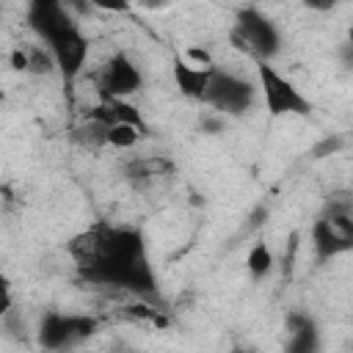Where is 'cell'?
<instances>
[{
  "label": "cell",
  "mask_w": 353,
  "mask_h": 353,
  "mask_svg": "<svg viewBox=\"0 0 353 353\" xmlns=\"http://www.w3.org/2000/svg\"><path fill=\"white\" fill-rule=\"evenodd\" d=\"M80 276L85 281L116 287V290H130L138 295L154 292V273L146 259L143 234L132 226H113L102 221L99 256L91 268L80 270Z\"/></svg>",
  "instance_id": "1"
},
{
  "label": "cell",
  "mask_w": 353,
  "mask_h": 353,
  "mask_svg": "<svg viewBox=\"0 0 353 353\" xmlns=\"http://www.w3.org/2000/svg\"><path fill=\"white\" fill-rule=\"evenodd\" d=\"M256 85H259L262 105H265L268 116L279 119V116H290V113H295V116L312 113L309 97L265 58H256Z\"/></svg>",
  "instance_id": "2"
},
{
  "label": "cell",
  "mask_w": 353,
  "mask_h": 353,
  "mask_svg": "<svg viewBox=\"0 0 353 353\" xmlns=\"http://www.w3.org/2000/svg\"><path fill=\"white\" fill-rule=\"evenodd\" d=\"M232 41L237 47H243L245 52H251L254 58H265V61H270L281 50V33H279V28L262 11H256V8L237 11Z\"/></svg>",
  "instance_id": "3"
},
{
  "label": "cell",
  "mask_w": 353,
  "mask_h": 353,
  "mask_svg": "<svg viewBox=\"0 0 353 353\" xmlns=\"http://www.w3.org/2000/svg\"><path fill=\"white\" fill-rule=\"evenodd\" d=\"M99 328V320L91 314H61L47 312L39 323V345L47 350H63L85 342Z\"/></svg>",
  "instance_id": "4"
},
{
  "label": "cell",
  "mask_w": 353,
  "mask_h": 353,
  "mask_svg": "<svg viewBox=\"0 0 353 353\" xmlns=\"http://www.w3.org/2000/svg\"><path fill=\"white\" fill-rule=\"evenodd\" d=\"M256 88L251 80L240 77V74H232V72H212V83L207 88V97L204 102L212 105L218 113H229V116H240L245 110H251L254 99H256Z\"/></svg>",
  "instance_id": "5"
},
{
  "label": "cell",
  "mask_w": 353,
  "mask_h": 353,
  "mask_svg": "<svg viewBox=\"0 0 353 353\" xmlns=\"http://www.w3.org/2000/svg\"><path fill=\"white\" fill-rule=\"evenodd\" d=\"M97 94L99 99H113V97H132L135 91L143 88V74L135 66V61L127 52H113L97 72Z\"/></svg>",
  "instance_id": "6"
},
{
  "label": "cell",
  "mask_w": 353,
  "mask_h": 353,
  "mask_svg": "<svg viewBox=\"0 0 353 353\" xmlns=\"http://www.w3.org/2000/svg\"><path fill=\"white\" fill-rule=\"evenodd\" d=\"M28 25H30V30L47 47L52 41H58L63 33H69L72 28H77L74 14L63 3H55V6H28Z\"/></svg>",
  "instance_id": "7"
},
{
  "label": "cell",
  "mask_w": 353,
  "mask_h": 353,
  "mask_svg": "<svg viewBox=\"0 0 353 353\" xmlns=\"http://www.w3.org/2000/svg\"><path fill=\"white\" fill-rule=\"evenodd\" d=\"M88 47H91V44H88V39L83 36L80 28H72L69 33H63L58 41L50 44L63 83H72V80L83 72V66H85V61H88Z\"/></svg>",
  "instance_id": "8"
},
{
  "label": "cell",
  "mask_w": 353,
  "mask_h": 353,
  "mask_svg": "<svg viewBox=\"0 0 353 353\" xmlns=\"http://www.w3.org/2000/svg\"><path fill=\"white\" fill-rule=\"evenodd\" d=\"M174 174V163L163 154H146V157H135L124 165V176L130 182L132 190H149L157 179H165Z\"/></svg>",
  "instance_id": "9"
},
{
  "label": "cell",
  "mask_w": 353,
  "mask_h": 353,
  "mask_svg": "<svg viewBox=\"0 0 353 353\" xmlns=\"http://www.w3.org/2000/svg\"><path fill=\"white\" fill-rule=\"evenodd\" d=\"M171 72H174V85H176V91H179L182 97L204 102L207 88H210V83H212V72H215V66H212V69H207V66H196V63L185 61L182 55H176Z\"/></svg>",
  "instance_id": "10"
},
{
  "label": "cell",
  "mask_w": 353,
  "mask_h": 353,
  "mask_svg": "<svg viewBox=\"0 0 353 353\" xmlns=\"http://www.w3.org/2000/svg\"><path fill=\"white\" fill-rule=\"evenodd\" d=\"M99 245H102V221H97L94 226H88V229H83L66 240V254L77 265V273L97 262Z\"/></svg>",
  "instance_id": "11"
},
{
  "label": "cell",
  "mask_w": 353,
  "mask_h": 353,
  "mask_svg": "<svg viewBox=\"0 0 353 353\" xmlns=\"http://www.w3.org/2000/svg\"><path fill=\"white\" fill-rule=\"evenodd\" d=\"M312 245H314V254H317L320 262H325V259H331V256H336V254L353 248V243L345 240V237L331 226V221H328L325 215H320V218L312 223Z\"/></svg>",
  "instance_id": "12"
},
{
  "label": "cell",
  "mask_w": 353,
  "mask_h": 353,
  "mask_svg": "<svg viewBox=\"0 0 353 353\" xmlns=\"http://www.w3.org/2000/svg\"><path fill=\"white\" fill-rule=\"evenodd\" d=\"M108 130H110L108 124H102V121L85 116V119L72 130V141H74L77 146H83V149L97 152V149L108 146Z\"/></svg>",
  "instance_id": "13"
},
{
  "label": "cell",
  "mask_w": 353,
  "mask_h": 353,
  "mask_svg": "<svg viewBox=\"0 0 353 353\" xmlns=\"http://www.w3.org/2000/svg\"><path fill=\"white\" fill-rule=\"evenodd\" d=\"M143 135H146V130H141V127H135V124H127V121H116V124H110V130H108V146H110V149H119V152L135 149Z\"/></svg>",
  "instance_id": "14"
},
{
  "label": "cell",
  "mask_w": 353,
  "mask_h": 353,
  "mask_svg": "<svg viewBox=\"0 0 353 353\" xmlns=\"http://www.w3.org/2000/svg\"><path fill=\"white\" fill-rule=\"evenodd\" d=\"M245 268L251 273V279H265L273 270V251L268 243H254L245 254Z\"/></svg>",
  "instance_id": "15"
},
{
  "label": "cell",
  "mask_w": 353,
  "mask_h": 353,
  "mask_svg": "<svg viewBox=\"0 0 353 353\" xmlns=\"http://www.w3.org/2000/svg\"><path fill=\"white\" fill-rule=\"evenodd\" d=\"M58 69L55 63V55L50 47H41V44H30L28 47V74H36V77H47Z\"/></svg>",
  "instance_id": "16"
},
{
  "label": "cell",
  "mask_w": 353,
  "mask_h": 353,
  "mask_svg": "<svg viewBox=\"0 0 353 353\" xmlns=\"http://www.w3.org/2000/svg\"><path fill=\"white\" fill-rule=\"evenodd\" d=\"M124 317L127 320H138V323H146V325H154V328H168L171 320L154 309V306H146V303H127L124 306Z\"/></svg>",
  "instance_id": "17"
},
{
  "label": "cell",
  "mask_w": 353,
  "mask_h": 353,
  "mask_svg": "<svg viewBox=\"0 0 353 353\" xmlns=\"http://www.w3.org/2000/svg\"><path fill=\"white\" fill-rule=\"evenodd\" d=\"M91 8H99V11H110V14H124L130 11L132 0H88Z\"/></svg>",
  "instance_id": "18"
},
{
  "label": "cell",
  "mask_w": 353,
  "mask_h": 353,
  "mask_svg": "<svg viewBox=\"0 0 353 353\" xmlns=\"http://www.w3.org/2000/svg\"><path fill=\"white\" fill-rule=\"evenodd\" d=\"M182 58L190 61V63H196V66H207V69H212V55H210L204 47H188Z\"/></svg>",
  "instance_id": "19"
},
{
  "label": "cell",
  "mask_w": 353,
  "mask_h": 353,
  "mask_svg": "<svg viewBox=\"0 0 353 353\" xmlns=\"http://www.w3.org/2000/svg\"><path fill=\"white\" fill-rule=\"evenodd\" d=\"M11 69L14 72H28V47H14L11 50Z\"/></svg>",
  "instance_id": "20"
},
{
  "label": "cell",
  "mask_w": 353,
  "mask_h": 353,
  "mask_svg": "<svg viewBox=\"0 0 353 353\" xmlns=\"http://www.w3.org/2000/svg\"><path fill=\"white\" fill-rule=\"evenodd\" d=\"M336 3L339 0H303V6L312 8V11H331Z\"/></svg>",
  "instance_id": "21"
},
{
  "label": "cell",
  "mask_w": 353,
  "mask_h": 353,
  "mask_svg": "<svg viewBox=\"0 0 353 353\" xmlns=\"http://www.w3.org/2000/svg\"><path fill=\"white\" fill-rule=\"evenodd\" d=\"M204 130H210V132L223 130V119H207V121H204Z\"/></svg>",
  "instance_id": "22"
},
{
  "label": "cell",
  "mask_w": 353,
  "mask_h": 353,
  "mask_svg": "<svg viewBox=\"0 0 353 353\" xmlns=\"http://www.w3.org/2000/svg\"><path fill=\"white\" fill-rule=\"evenodd\" d=\"M168 0H138V6H143V8H163Z\"/></svg>",
  "instance_id": "23"
},
{
  "label": "cell",
  "mask_w": 353,
  "mask_h": 353,
  "mask_svg": "<svg viewBox=\"0 0 353 353\" xmlns=\"http://www.w3.org/2000/svg\"><path fill=\"white\" fill-rule=\"evenodd\" d=\"M3 204H6V207L14 204V196H11V188H8V185H3Z\"/></svg>",
  "instance_id": "24"
},
{
  "label": "cell",
  "mask_w": 353,
  "mask_h": 353,
  "mask_svg": "<svg viewBox=\"0 0 353 353\" xmlns=\"http://www.w3.org/2000/svg\"><path fill=\"white\" fill-rule=\"evenodd\" d=\"M30 6H55V3H63V0H28Z\"/></svg>",
  "instance_id": "25"
},
{
  "label": "cell",
  "mask_w": 353,
  "mask_h": 353,
  "mask_svg": "<svg viewBox=\"0 0 353 353\" xmlns=\"http://www.w3.org/2000/svg\"><path fill=\"white\" fill-rule=\"evenodd\" d=\"M347 44H350V50H353V28L347 30Z\"/></svg>",
  "instance_id": "26"
}]
</instances>
